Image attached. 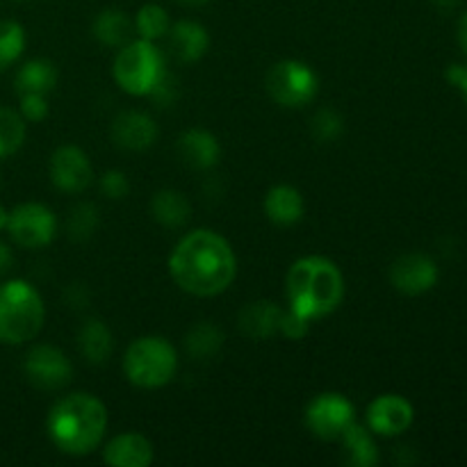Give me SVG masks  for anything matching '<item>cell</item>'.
Instances as JSON below:
<instances>
[{"mask_svg":"<svg viewBox=\"0 0 467 467\" xmlns=\"http://www.w3.org/2000/svg\"><path fill=\"white\" fill-rule=\"evenodd\" d=\"M342 442V461L351 467H374L381 461L379 445L374 441V433L363 424L354 422L340 438Z\"/></svg>","mask_w":467,"mask_h":467,"instance_id":"cell-21","label":"cell"},{"mask_svg":"<svg viewBox=\"0 0 467 467\" xmlns=\"http://www.w3.org/2000/svg\"><path fill=\"white\" fill-rule=\"evenodd\" d=\"M26 50V30L16 21H0V71L12 67Z\"/></svg>","mask_w":467,"mask_h":467,"instance_id":"cell-28","label":"cell"},{"mask_svg":"<svg viewBox=\"0 0 467 467\" xmlns=\"http://www.w3.org/2000/svg\"><path fill=\"white\" fill-rule=\"evenodd\" d=\"M57 85V67L50 59L36 57L23 64L16 73V91L21 94L48 96Z\"/></svg>","mask_w":467,"mask_h":467,"instance_id":"cell-24","label":"cell"},{"mask_svg":"<svg viewBox=\"0 0 467 467\" xmlns=\"http://www.w3.org/2000/svg\"><path fill=\"white\" fill-rule=\"evenodd\" d=\"M78 351L91 365L108 363L114 351V337L103 319L89 317L78 331Z\"/></svg>","mask_w":467,"mask_h":467,"instance_id":"cell-20","label":"cell"},{"mask_svg":"<svg viewBox=\"0 0 467 467\" xmlns=\"http://www.w3.org/2000/svg\"><path fill=\"white\" fill-rule=\"evenodd\" d=\"M96 41L109 48H121L123 44L130 41V35L135 32V26L128 18L126 12L117 7H108L94 18V26H91Z\"/></svg>","mask_w":467,"mask_h":467,"instance_id":"cell-23","label":"cell"},{"mask_svg":"<svg viewBox=\"0 0 467 467\" xmlns=\"http://www.w3.org/2000/svg\"><path fill=\"white\" fill-rule=\"evenodd\" d=\"M150 214L164 228H182L190 222L192 205L178 190H160L150 199Z\"/></svg>","mask_w":467,"mask_h":467,"instance_id":"cell-22","label":"cell"},{"mask_svg":"<svg viewBox=\"0 0 467 467\" xmlns=\"http://www.w3.org/2000/svg\"><path fill=\"white\" fill-rule=\"evenodd\" d=\"M123 372L132 386L141 390H158L176 377V347L162 336L137 337L128 345L126 356H123Z\"/></svg>","mask_w":467,"mask_h":467,"instance_id":"cell-5","label":"cell"},{"mask_svg":"<svg viewBox=\"0 0 467 467\" xmlns=\"http://www.w3.org/2000/svg\"><path fill=\"white\" fill-rule=\"evenodd\" d=\"M46 306L32 283L12 278L0 285V342L23 345L39 336Z\"/></svg>","mask_w":467,"mask_h":467,"instance_id":"cell-4","label":"cell"},{"mask_svg":"<svg viewBox=\"0 0 467 467\" xmlns=\"http://www.w3.org/2000/svg\"><path fill=\"white\" fill-rule=\"evenodd\" d=\"M50 108L44 94H21V117L26 121L39 123L48 117Z\"/></svg>","mask_w":467,"mask_h":467,"instance_id":"cell-33","label":"cell"},{"mask_svg":"<svg viewBox=\"0 0 467 467\" xmlns=\"http://www.w3.org/2000/svg\"><path fill=\"white\" fill-rule=\"evenodd\" d=\"M308 328H310V319L301 317V315L295 313L290 306L283 308L281 322H278V336L287 337V340H301V337H306Z\"/></svg>","mask_w":467,"mask_h":467,"instance_id":"cell-32","label":"cell"},{"mask_svg":"<svg viewBox=\"0 0 467 467\" xmlns=\"http://www.w3.org/2000/svg\"><path fill=\"white\" fill-rule=\"evenodd\" d=\"M169 36V48L181 59L182 64L199 62L210 48V35L199 21L192 18H182V21L173 23L167 32Z\"/></svg>","mask_w":467,"mask_h":467,"instance_id":"cell-17","label":"cell"},{"mask_svg":"<svg viewBox=\"0 0 467 467\" xmlns=\"http://www.w3.org/2000/svg\"><path fill=\"white\" fill-rule=\"evenodd\" d=\"M112 140L126 150H146L158 140V123L150 114L128 109L112 121Z\"/></svg>","mask_w":467,"mask_h":467,"instance_id":"cell-14","label":"cell"},{"mask_svg":"<svg viewBox=\"0 0 467 467\" xmlns=\"http://www.w3.org/2000/svg\"><path fill=\"white\" fill-rule=\"evenodd\" d=\"M114 80L126 94L130 96H153L160 82L167 78V64H164L162 50L155 41L130 39L119 48L114 57Z\"/></svg>","mask_w":467,"mask_h":467,"instance_id":"cell-6","label":"cell"},{"mask_svg":"<svg viewBox=\"0 0 467 467\" xmlns=\"http://www.w3.org/2000/svg\"><path fill=\"white\" fill-rule=\"evenodd\" d=\"M169 274L182 292L217 296L233 285L237 258L231 242L210 228L187 233L169 255Z\"/></svg>","mask_w":467,"mask_h":467,"instance_id":"cell-1","label":"cell"},{"mask_svg":"<svg viewBox=\"0 0 467 467\" xmlns=\"http://www.w3.org/2000/svg\"><path fill=\"white\" fill-rule=\"evenodd\" d=\"M5 231L23 249H41L57 235V217L48 205L27 201L9 210Z\"/></svg>","mask_w":467,"mask_h":467,"instance_id":"cell-9","label":"cell"},{"mask_svg":"<svg viewBox=\"0 0 467 467\" xmlns=\"http://www.w3.org/2000/svg\"><path fill=\"white\" fill-rule=\"evenodd\" d=\"M365 427L381 438H395L409 431L410 424L415 422V409L406 397L401 395H379L377 400L369 401L365 410Z\"/></svg>","mask_w":467,"mask_h":467,"instance_id":"cell-11","label":"cell"},{"mask_svg":"<svg viewBox=\"0 0 467 467\" xmlns=\"http://www.w3.org/2000/svg\"><path fill=\"white\" fill-rule=\"evenodd\" d=\"M12 265H14L12 249H9V246L5 244V242H0V276L9 272V269H12Z\"/></svg>","mask_w":467,"mask_h":467,"instance_id":"cell-35","label":"cell"},{"mask_svg":"<svg viewBox=\"0 0 467 467\" xmlns=\"http://www.w3.org/2000/svg\"><path fill=\"white\" fill-rule=\"evenodd\" d=\"M459 44H461V48L467 53V12L461 16V21H459Z\"/></svg>","mask_w":467,"mask_h":467,"instance_id":"cell-36","label":"cell"},{"mask_svg":"<svg viewBox=\"0 0 467 467\" xmlns=\"http://www.w3.org/2000/svg\"><path fill=\"white\" fill-rule=\"evenodd\" d=\"M153 456L150 441L137 431L119 433L103 450V461L114 467H149L153 463Z\"/></svg>","mask_w":467,"mask_h":467,"instance_id":"cell-15","label":"cell"},{"mask_svg":"<svg viewBox=\"0 0 467 467\" xmlns=\"http://www.w3.org/2000/svg\"><path fill=\"white\" fill-rule=\"evenodd\" d=\"M310 130H313L315 140L327 141L328 144V141H336L337 137L345 132V119H342V114H337L336 109L324 108L313 117Z\"/></svg>","mask_w":467,"mask_h":467,"instance_id":"cell-30","label":"cell"},{"mask_svg":"<svg viewBox=\"0 0 467 467\" xmlns=\"http://www.w3.org/2000/svg\"><path fill=\"white\" fill-rule=\"evenodd\" d=\"M281 313L283 308L274 304V301H251V304H246L242 308L237 324H240V331L246 337H251V340H267V337L278 336Z\"/></svg>","mask_w":467,"mask_h":467,"instance_id":"cell-18","label":"cell"},{"mask_svg":"<svg viewBox=\"0 0 467 467\" xmlns=\"http://www.w3.org/2000/svg\"><path fill=\"white\" fill-rule=\"evenodd\" d=\"M438 5H441L442 9H450V7H456V5L461 3V0H436Z\"/></svg>","mask_w":467,"mask_h":467,"instance_id":"cell-38","label":"cell"},{"mask_svg":"<svg viewBox=\"0 0 467 467\" xmlns=\"http://www.w3.org/2000/svg\"><path fill=\"white\" fill-rule=\"evenodd\" d=\"M99 190L105 199H126L130 194V181L121 169H109L99 176Z\"/></svg>","mask_w":467,"mask_h":467,"instance_id":"cell-31","label":"cell"},{"mask_svg":"<svg viewBox=\"0 0 467 467\" xmlns=\"http://www.w3.org/2000/svg\"><path fill=\"white\" fill-rule=\"evenodd\" d=\"M178 155L182 162L192 169H213L222 158V146L217 135H213L205 128H190L178 137Z\"/></svg>","mask_w":467,"mask_h":467,"instance_id":"cell-16","label":"cell"},{"mask_svg":"<svg viewBox=\"0 0 467 467\" xmlns=\"http://www.w3.org/2000/svg\"><path fill=\"white\" fill-rule=\"evenodd\" d=\"M7 217H9V210H5L3 205H0V231L7 228Z\"/></svg>","mask_w":467,"mask_h":467,"instance_id":"cell-37","label":"cell"},{"mask_svg":"<svg viewBox=\"0 0 467 467\" xmlns=\"http://www.w3.org/2000/svg\"><path fill=\"white\" fill-rule=\"evenodd\" d=\"M26 141V121L21 112L0 108V160L16 153Z\"/></svg>","mask_w":467,"mask_h":467,"instance_id":"cell-27","label":"cell"},{"mask_svg":"<svg viewBox=\"0 0 467 467\" xmlns=\"http://www.w3.org/2000/svg\"><path fill=\"white\" fill-rule=\"evenodd\" d=\"M304 422L319 441H340L342 433L356 422V409L340 392H322L308 401Z\"/></svg>","mask_w":467,"mask_h":467,"instance_id":"cell-8","label":"cell"},{"mask_svg":"<svg viewBox=\"0 0 467 467\" xmlns=\"http://www.w3.org/2000/svg\"><path fill=\"white\" fill-rule=\"evenodd\" d=\"M285 296L295 313L315 322L340 308L345 299V276L333 260L304 255L287 269Z\"/></svg>","mask_w":467,"mask_h":467,"instance_id":"cell-3","label":"cell"},{"mask_svg":"<svg viewBox=\"0 0 467 467\" xmlns=\"http://www.w3.org/2000/svg\"><path fill=\"white\" fill-rule=\"evenodd\" d=\"M132 26H135V32L140 39L158 41L162 39V36H167L171 21H169L167 9L160 7L158 3H149L144 5V7H140Z\"/></svg>","mask_w":467,"mask_h":467,"instance_id":"cell-26","label":"cell"},{"mask_svg":"<svg viewBox=\"0 0 467 467\" xmlns=\"http://www.w3.org/2000/svg\"><path fill=\"white\" fill-rule=\"evenodd\" d=\"M223 345V333L222 328L214 327L210 322H199L190 328L185 336V349L192 358L196 360H208L219 354Z\"/></svg>","mask_w":467,"mask_h":467,"instance_id":"cell-25","label":"cell"},{"mask_svg":"<svg viewBox=\"0 0 467 467\" xmlns=\"http://www.w3.org/2000/svg\"><path fill=\"white\" fill-rule=\"evenodd\" d=\"M50 181L67 194H80L94 181L91 160L80 146L64 144L50 158Z\"/></svg>","mask_w":467,"mask_h":467,"instance_id":"cell-12","label":"cell"},{"mask_svg":"<svg viewBox=\"0 0 467 467\" xmlns=\"http://www.w3.org/2000/svg\"><path fill=\"white\" fill-rule=\"evenodd\" d=\"M441 278L436 260L424 254H406L397 258L390 267V283L401 295L418 296L433 290Z\"/></svg>","mask_w":467,"mask_h":467,"instance_id":"cell-13","label":"cell"},{"mask_svg":"<svg viewBox=\"0 0 467 467\" xmlns=\"http://www.w3.org/2000/svg\"><path fill=\"white\" fill-rule=\"evenodd\" d=\"M108 424V409L99 397L73 392L48 410L46 431L62 454L87 456L103 445Z\"/></svg>","mask_w":467,"mask_h":467,"instance_id":"cell-2","label":"cell"},{"mask_svg":"<svg viewBox=\"0 0 467 467\" xmlns=\"http://www.w3.org/2000/svg\"><path fill=\"white\" fill-rule=\"evenodd\" d=\"M26 379L39 390H62L73 377V365L59 347L35 345L23 360Z\"/></svg>","mask_w":467,"mask_h":467,"instance_id":"cell-10","label":"cell"},{"mask_svg":"<svg viewBox=\"0 0 467 467\" xmlns=\"http://www.w3.org/2000/svg\"><path fill=\"white\" fill-rule=\"evenodd\" d=\"M263 210L276 226H295L306 214V201L292 185H276L265 194Z\"/></svg>","mask_w":467,"mask_h":467,"instance_id":"cell-19","label":"cell"},{"mask_svg":"<svg viewBox=\"0 0 467 467\" xmlns=\"http://www.w3.org/2000/svg\"><path fill=\"white\" fill-rule=\"evenodd\" d=\"M447 80H450L451 87H456L463 94L467 103V64H451L447 68Z\"/></svg>","mask_w":467,"mask_h":467,"instance_id":"cell-34","label":"cell"},{"mask_svg":"<svg viewBox=\"0 0 467 467\" xmlns=\"http://www.w3.org/2000/svg\"><path fill=\"white\" fill-rule=\"evenodd\" d=\"M178 3H182V5H192V7H199V5L210 3V0H178Z\"/></svg>","mask_w":467,"mask_h":467,"instance_id":"cell-39","label":"cell"},{"mask_svg":"<svg viewBox=\"0 0 467 467\" xmlns=\"http://www.w3.org/2000/svg\"><path fill=\"white\" fill-rule=\"evenodd\" d=\"M99 228V210L94 203H78L67 217V231L73 240L82 242Z\"/></svg>","mask_w":467,"mask_h":467,"instance_id":"cell-29","label":"cell"},{"mask_svg":"<svg viewBox=\"0 0 467 467\" xmlns=\"http://www.w3.org/2000/svg\"><path fill=\"white\" fill-rule=\"evenodd\" d=\"M265 85L269 96L281 108L299 109L315 100L319 91V78L315 68L301 59H281L269 68Z\"/></svg>","mask_w":467,"mask_h":467,"instance_id":"cell-7","label":"cell"}]
</instances>
